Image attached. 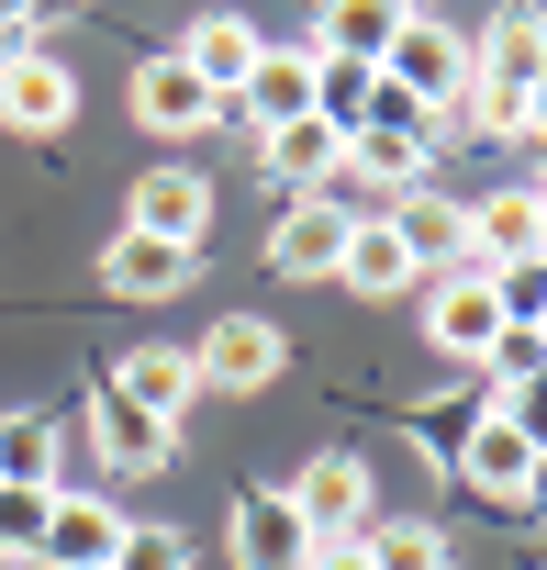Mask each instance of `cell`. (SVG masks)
I'll return each instance as SVG.
<instances>
[{
	"label": "cell",
	"mask_w": 547,
	"mask_h": 570,
	"mask_svg": "<svg viewBox=\"0 0 547 570\" xmlns=\"http://www.w3.org/2000/svg\"><path fill=\"white\" fill-rule=\"evenodd\" d=\"M380 79L436 124V135H458V112H469V35H447L436 12H414L402 35H391V57H380Z\"/></svg>",
	"instance_id": "cell-1"
},
{
	"label": "cell",
	"mask_w": 547,
	"mask_h": 570,
	"mask_svg": "<svg viewBox=\"0 0 547 570\" xmlns=\"http://www.w3.org/2000/svg\"><path fill=\"white\" fill-rule=\"evenodd\" d=\"M280 492H291V514H302L314 537H369V525H380V470H369L358 448H325V459H302Z\"/></svg>",
	"instance_id": "cell-2"
},
{
	"label": "cell",
	"mask_w": 547,
	"mask_h": 570,
	"mask_svg": "<svg viewBox=\"0 0 547 570\" xmlns=\"http://www.w3.org/2000/svg\"><path fill=\"white\" fill-rule=\"evenodd\" d=\"M190 370H201V392H268V381L291 370V336L268 325V314H223V325L190 336Z\"/></svg>",
	"instance_id": "cell-3"
},
{
	"label": "cell",
	"mask_w": 547,
	"mask_h": 570,
	"mask_svg": "<svg viewBox=\"0 0 547 570\" xmlns=\"http://www.w3.org/2000/svg\"><path fill=\"white\" fill-rule=\"evenodd\" d=\"M469 79L480 90H514V101L547 79V0H503V12L469 35Z\"/></svg>",
	"instance_id": "cell-4"
},
{
	"label": "cell",
	"mask_w": 547,
	"mask_h": 570,
	"mask_svg": "<svg viewBox=\"0 0 547 570\" xmlns=\"http://www.w3.org/2000/svg\"><path fill=\"white\" fill-rule=\"evenodd\" d=\"M380 224L402 235V257H414L425 279H458V268H480V257H469V202H447L436 179H425V190H402V202H380Z\"/></svg>",
	"instance_id": "cell-5"
},
{
	"label": "cell",
	"mask_w": 547,
	"mask_h": 570,
	"mask_svg": "<svg viewBox=\"0 0 547 570\" xmlns=\"http://www.w3.org/2000/svg\"><path fill=\"white\" fill-rule=\"evenodd\" d=\"M491 336H503V303H491V279H480V268L425 279V347H436V358L480 370V358H491Z\"/></svg>",
	"instance_id": "cell-6"
},
{
	"label": "cell",
	"mask_w": 547,
	"mask_h": 570,
	"mask_svg": "<svg viewBox=\"0 0 547 570\" xmlns=\"http://www.w3.org/2000/svg\"><path fill=\"white\" fill-rule=\"evenodd\" d=\"M123 101H135V124H146V135H168V146H190L201 124H223V101L179 68V46H168V57H146V68L123 79Z\"/></svg>",
	"instance_id": "cell-7"
},
{
	"label": "cell",
	"mask_w": 547,
	"mask_h": 570,
	"mask_svg": "<svg viewBox=\"0 0 547 570\" xmlns=\"http://www.w3.org/2000/svg\"><path fill=\"white\" fill-rule=\"evenodd\" d=\"M190 279H201V246H168V235H135V224L101 246V292L112 303H168Z\"/></svg>",
	"instance_id": "cell-8"
},
{
	"label": "cell",
	"mask_w": 547,
	"mask_h": 570,
	"mask_svg": "<svg viewBox=\"0 0 547 570\" xmlns=\"http://www.w3.org/2000/svg\"><path fill=\"white\" fill-rule=\"evenodd\" d=\"M223 548H235V570H302L314 559V525L291 514V492H235V525H223Z\"/></svg>",
	"instance_id": "cell-9"
},
{
	"label": "cell",
	"mask_w": 547,
	"mask_h": 570,
	"mask_svg": "<svg viewBox=\"0 0 547 570\" xmlns=\"http://www.w3.org/2000/svg\"><path fill=\"white\" fill-rule=\"evenodd\" d=\"M0 124H12L23 146H46V135H68L79 124V79L34 46V57H12V68H0Z\"/></svg>",
	"instance_id": "cell-10"
},
{
	"label": "cell",
	"mask_w": 547,
	"mask_h": 570,
	"mask_svg": "<svg viewBox=\"0 0 547 570\" xmlns=\"http://www.w3.org/2000/svg\"><path fill=\"white\" fill-rule=\"evenodd\" d=\"M347 202L336 190H314V202H291L280 224H268V268H280V279H336V257H347Z\"/></svg>",
	"instance_id": "cell-11"
},
{
	"label": "cell",
	"mask_w": 547,
	"mask_h": 570,
	"mask_svg": "<svg viewBox=\"0 0 547 570\" xmlns=\"http://www.w3.org/2000/svg\"><path fill=\"white\" fill-rule=\"evenodd\" d=\"M123 224H135V235H168V246H201V235H212V179H201V168H135Z\"/></svg>",
	"instance_id": "cell-12"
},
{
	"label": "cell",
	"mask_w": 547,
	"mask_h": 570,
	"mask_svg": "<svg viewBox=\"0 0 547 570\" xmlns=\"http://www.w3.org/2000/svg\"><path fill=\"white\" fill-rule=\"evenodd\" d=\"M257 168L280 179L291 202H314V190H336V179H347V135H336V124H314V112H302V124H268V135H257Z\"/></svg>",
	"instance_id": "cell-13"
},
{
	"label": "cell",
	"mask_w": 547,
	"mask_h": 570,
	"mask_svg": "<svg viewBox=\"0 0 547 570\" xmlns=\"http://www.w3.org/2000/svg\"><path fill=\"white\" fill-rule=\"evenodd\" d=\"M112 548H123V514L101 503V492H68L57 481V503H46V570H112Z\"/></svg>",
	"instance_id": "cell-14"
},
{
	"label": "cell",
	"mask_w": 547,
	"mask_h": 570,
	"mask_svg": "<svg viewBox=\"0 0 547 570\" xmlns=\"http://www.w3.org/2000/svg\"><path fill=\"white\" fill-rule=\"evenodd\" d=\"M257 57H268V35H257V23H246V12H201V23H190V35H179V68H190V79H201V90H212V101H235V90H246V68H257Z\"/></svg>",
	"instance_id": "cell-15"
},
{
	"label": "cell",
	"mask_w": 547,
	"mask_h": 570,
	"mask_svg": "<svg viewBox=\"0 0 547 570\" xmlns=\"http://www.w3.org/2000/svg\"><path fill=\"white\" fill-rule=\"evenodd\" d=\"M90 436H101V459H112V470H135V481L179 459V425H168V414H146V403H123L112 381L90 392Z\"/></svg>",
	"instance_id": "cell-16"
},
{
	"label": "cell",
	"mask_w": 547,
	"mask_h": 570,
	"mask_svg": "<svg viewBox=\"0 0 547 570\" xmlns=\"http://www.w3.org/2000/svg\"><path fill=\"white\" fill-rule=\"evenodd\" d=\"M525 470H536V448L480 403V414H469V436H458V470H447V481H469L480 503H525Z\"/></svg>",
	"instance_id": "cell-17"
},
{
	"label": "cell",
	"mask_w": 547,
	"mask_h": 570,
	"mask_svg": "<svg viewBox=\"0 0 547 570\" xmlns=\"http://www.w3.org/2000/svg\"><path fill=\"white\" fill-rule=\"evenodd\" d=\"M425 168H436V135H425V124H369V135L347 146V179H358V190H380V202L425 190Z\"/></svg>",
	"instance_id": "cell-18"
},
{
	"label": "cell",
	"mask_w": 547,
	"mask_h": 570,
	"mask_svg": "<svg viewBox=\"0 0 547 570\" xmlns=\"http://www.w3.org/2000/svg\"><path fill=\"white\" fill-rule=\"evenodd\" d=\"M469 257H480V279H491V268H514V257H547V224H536V179H514V190L469 202Z\"/></svg>",
	"instance_id": "cell-19"
},
{
	"label": "cell",
	"mask_w": 547,
	"mask_h": 570,
	"mask_svg": "<svg viewBox=\"0 0 547 570\" xmlns=\"http://www.w3.org/2000/svg\"><path fill=\"white\" fill-rule=\"evenodd\" d=\"M402 23H414L402 0H314V57H347V68H380Z\"/></svg>",
	"instance_id": "cell-20"
},
{
	"label": "cell",
	"mask_w": 547,
	"mask_h": 570,
	"mask_svg": "<svg viewBox=\"0 0 547 570\" xmlns=\"http://www.w3.org/2000/svg\"><path fill=\"white\" fill-rule=\"evenodd\" d=\"M223 112H246L257 135H268V124H302V112H314V46H268Z\"/></svg>",
	"instance_id": "cell-21"
},
{
	"label": "cell",
	"mask_w": 547,
	"mask_h": 570,
	"mask_svg": "<svg viewBox=\"0 0 547 570\" xmlns=\"http://www.w3.org/2000/svg\"><path fill=\"white\" fill-rule=\"evenodd\" d=\"M336 279H347L358 303H402V292H425V268L402 257V235H391L380 213H358V224H347V257H336Z\"/></svg>",
	"instance_id": "cell-22"
},
{
	"label": "cell",
	"mask_w": 547,
	"mask_h": 570,
	"mask_svg": "<svg viewBox=\"0 0 547 570\" xmlns=\"http://www.w3.org/2000/svg\"><path fill=\"white\" fill-rule=\"evenodd\" d=\"M112 392L179 425V414L201 403V370H190V347H123V358H112Z\"/></svg>",
	"instance_id": "cell-23"
},
{
	"label": "cell",
	"mask_w": 547,
	"mask_h": 570,
	"mask_svg": "<svg viewBox=\"0 0 547 570\" xmlns=\"http://www.w3.org/2000/svg\"><path fill=\"white\" fill-rule=\"evenodd\" d=\"M314 124H336L347 146L380 124V68H347V57H314Z\"/></svg>",
	"instance_id": "cell-24"
},
{
	"label": "cell",
	"mask_w": 547,
	"mask_h": 570,
	"mask_svg": "<svg viewBox=\"0 0 547 570\" xmlns=\"http://www.w3.org/2000/svg\"><path fill=\"white\" fill-rule=\"evenodd\" d=\"M57 414L46 403H23V414H0V481H34V492H57Z\"/></svg>",
	"instance_id": "cell-25"
},
{
	"label": "cell",
	"mask_w": 547,
	"mask_h": 570,
	"mask_svg": "<svg viewBox=\"0 0 547 570\" xmlns=\"http://www.w3.org/2000/svg\"><path fill=\"white\" fill-rule=\"evenodd\" d=\"M369 559H380V570H458L447 525H425V514H402V525H369Z\"/></svg>",
	"instance_id": "cell-26"
},
{
	"label": "cell",
	"mask_w": 547,
	"mask_h": 570,
	"mask_svg": "<svg viewBox=\"0 0 547 570\" xmlns=\"http://www.w3.org/2000/svg\"><path fill=\"white\" fill-rule=\"evenodd\" d=\"M469 414H480V392H458V403H414V459H425V470H458Z\"/></svg>",
	"instance_id": "cell-27"
},
{
	"label": "cell",
	"mask_w": 547,
	"mask_h": 570,
	"mask_svg": "<svg viewBox=\"0 0 547 570\" xmlns=\"http://www.w3.org/2000/svg\"><path fill=\"white\" fill-rule=\"evenodd\" d=\"M46 503H57V492L0 481V559H34V548H46Z\"/></svg>",
	"instance_id": "cell-28"
},
{
	"label": "cell",
	"mask_w": 547,
	"mask_h": 570,
	"mask_svg": "<svg viewBox=\"0 0 547 570\" xmlns=\"http://www.w3.org/2000/svg\"><path fill=\"white\" fill-rule=\"evenodd\" d=\"M112 570H190V537H179V525H123Z\"/></svg>",
	"instance_id": "cell-29"
},
{
	"label": "cell",
	"mask_w": 547,
	"mask_h": 570,
	"mask_svg": "<svg viewBox=\"0 0 547 570\" xmlns=\"http://www.w3.org/2000/svg\"><path fill=\"white\" fill-rule=\"evenodd\" d=\"M480 370H491V381H536V370H547V336H536V325H503Z\"/></svg>",
	"instance_id": "cell-30"
},
{
	"label": "cell",
	"mask_w": 547,
	"mask_h": 570,
	"mask_svg": "<svg viewBox=\"0 0 547 570\" xmlns=\"http://www.w3.org/2000/svg\"><path fill=\"white\" fill-rule=\"evenodd\" d=\"M302 570H380V559H369V537H314Z\"/></svg>",
	"instance_id": "cell-31"
},
{
	"label": "cell",
	"mask_w": 547,
	"mask_h": 570,
	"mask_svg": "<svg viewBox=\"0 0 547 570\" xmlns=\"http://www.w3.org/2000/svg\"><path fill=\"white\" fill-rule=\"evenodd\" d=\"M525 146H547V79L525 90Z\"/></svg>",
	"instance_id": "cell-32"
},
{
	"label": "cell",
	"mask_w": 547,
	"mask_h": 570,
	"mask_svg": "<svg viewBox=\"0 0 547 570\" xmlns=\"http://www.w3.org/2000/svg\"><path fill=\"white\" fill-rule=\"evenodd\" d=\"M34 12H46V0H0V35H34Z\"/></svg>",
	"instance_id": "cell-33"
},
{
	"label": "cell",
	"mask_w": 547,
	"mask_h": 570,
	"mask_svg": "<svg viewBox=\"0 0 547 570\" xmlns=\"http://www.w3.org/2000/svg\"><path fill=\"white\" fill-rule=\"evenodd\" d=\"M525 514H547V448H536V470H525Z\"/></svg>",
	"instance_id": "cell-34"
},
{
	"label": "cell",
	"mask_w": 547,
	"mask_h": 570,
	"mask_svg": "<svg viewBox=\"0 0 547 570\" xmlns=\"http://www.w3.org/2000/svg\"><path fill=\"white\" fill-rule=\"evenodd\" d=\"M536 224H547V179H536Z\"/></svg>",
	"instance_id": "cell-35"
},
{
	"label": "cell",
	"mask_w": 547,
	"mask_h": 570,
	"mask_svg": "<svg viewBox=\"0 0 547 570\" xmlns=\"http://www.w3.org/2000/svg\"><path fill=\"white\" fill-rule=\"evenodd\" d=\"M402 12H436V0H402Z\"/></svg>",
	"instance_id": "cell-36"
},
{
	"label": "cell",
	"mask_w": 547,
	"mask_h": 570,
	"mask_svg": "<svg viewBox=\"0 0 547 570\" xmlns=\"http://www.w3.org/2000/svg\"><path fill=\"white\" fill-rule=\"evenodd\" d=\"M536 179H547V146H536Z\"/></svg>",
	"instance_id": "cell-37"
},
{
	"label": "cell",
	"mask_w": 547,
	"mask_h": 570,
	"mask_svg": "<svg viewBox=\"0 0 547 570\" xmlns=\"http://www.w3.org/2000/svg\"><path fill=\"white\" fill-rule=\"evenodd\" d=\"M536 336H547V314H536Z\"/></svg>",
	"instance_id": "cell-38"
}]
</instances>
